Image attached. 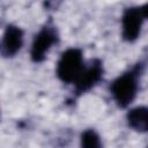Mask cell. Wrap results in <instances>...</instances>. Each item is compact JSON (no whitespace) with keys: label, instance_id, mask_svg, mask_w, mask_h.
<instances>
[{"label":"cell","instance_id":"obj_3","mask_svg":"<svg viewBox=\"0 0 148 148\" xmlns=\"http://www.w3.org/2000/svg\"><path fill=\"white\" fill-rule=\"evenodd\" d=\"M147 16V6L142 8H128L123 15V36L126 40L138 38L142 22Z\"/></svg>","mask_w":148,"mask_h":148},{"label":"cell","instance_id":"obj_6","mask_svg":"<svg viewBox=\"0 0 148 148\" xmlns=\"http://www.w3.org/2000/svg\"><path fill=\"white\" fill-rule=\"evenodd\" d=\"M101 77H102V67L99 62H96L87 69L83 68L80 75L74 81V83L77 91H86L90 89L96 82H98Z\"/></svg>","mask_w":148,"mask_h":148},{"label":"cell","instance_id":"obj_7","mask_svg":"<svg viewBox=\"0 0 148 148\" xmlns=\"http://www.w3.org/2000/svg\"><path fill=\"white\" fill-rule=\"evenodd\" d=\"M127 120L131 127L136 131L145 132L148 127V112L147 109L143 106L135 108L131 110L127 114Z\"/></svg>","mask_w":148,"mask_h":148},{"label":"cell","instance_id":"obj_1","mask_svg":"<svg viewBox=\"0 0 148 148\" xmlns=\"http://www.w3.org/2000/svg\"><path fill=\"white\" fill-rule=\"evenodd\" d=\"M83 69L82 65V53L80 50L69 49L61 54L58 62L57 73L58 76L65 82L75 81L76 77Z\"/></svg>","mask_w":148,"mask_h":148},{"label":"cell","instance_id":"obj_5","mask_svg":"<svg viewBox=\"0 0 148 148\" xmlns=\"http://www.w3.org/2000/svg\"><path fill=\"white\" fill-rule=\"evenodd\" d=\"M23 35L21 29L14 25H8L2 38L1 50L6 56L15 54L22 46Z\"/></svg>","mask_w":148,"mask_h":148},{"label":"cell","instance_id":"obj_4","mask_svg":"<svg viewBox=\"0 0 148 148\" xmlns=\"http://www.w3.org/2000/svg\"><path fill=\"white\" fill-rule=\"evenodd\" d=\"M56 36L52 31L43 29L35 38L31 47V58L35 61H40L44 59L45 53L49 51L51 45L54 43Z\"/></svg>","mask_w":148,"mask_h":148},{"label":"cell","instance_id":"obj_2","mask_svg":"<svg viewBox=\"0 0 148 148\" xmlns=\"http://www.w3.org/2000/svg\"><path fill=\"white\" fill-rule=\"evenodd\" d=\"M112 94L120 106H127L135 97L138 83H136V76L134 73L130 72L121 76H119L112 84Z\"/></svg>","mask_w":148,"mask_h":148},{"label":"cell","instance_id":"obj_8","mask_svg":"<svg viewBox=\"0 0 148 148\" xmlns=\"http://www.w3.org/2000/svg\"><path fill=\"white\" fill-rule=\"evenodd\" d=\"M82 148H101V140L97 133L92 130H88L82 134L81 138Z\"/></svg>","mask_w":148,"mask_h":148}]
</instances>
